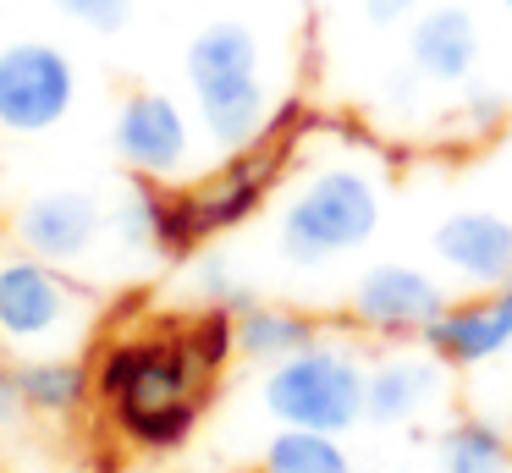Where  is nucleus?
<instances>
[{"label": "nucleus", "instance_id": "0eeeda50", "mask_svg": "<svg viewBox=\"0 0 512 473\" xmlns=\"http://www.w3.org/2000/svg\"><path fill=\"white\" fill-rule=\"evenodd\" d=\"M446 314V292L413 264H369L353 281V319L386 336H424Z\"/></svg>", "mask_w": 512, "mask_h": 473}, {"label": "nucleus", "instance_id": "bb28decb", "mask_svg": "<svg viewBox=\"0 0 512 473\" xmlns=\"http://www.w3.org/2000/svg\"><path fill=\"white\" fill-rule=\"evenodd\" d=\"M501 6H507V17H512V0H501Z\"/></svg>", "mask_w": 512, "mask_h": 473}, {"label": "nucleus", "instance_id": "39448f33", "mask_svg": "<svg viewBox=\"0 0 512 473\" xmlns=\"http://www.w3.org/2000/svg\"><path fill=\"white\" fill-rule=\"evenodd\" d=\"M78 72L45 39H23L0 50V127L6 132H45L72 110Z\"/></svg>", "mask_w": 512, "mask_h": 473}, {"label": "nucleus", "instance_id": "6ab92c4d", "mask_svg": "<svg viewBox=\"0 0 512 473\" xmlns=\"http://www.w3.org/2000/svg\"><path fill=\"white\" fill-rule=\"evenodd\" d=\"M193 424H199V396H188V402H171V407H149V413H127V418H122V429L138 440V446H149V451L182 446V440L193 435Z\"/></svg>", "mask_w": 512, "mask_h": 473}, {"label": "nucleus", "instance_id": "ddd939ff", "mask_svg": "<svg viewBox=\"0 0 512 473\" xmlns=\"http://www.w3.org/2000/svg\"><path fill=\"white\" fill-rule=\"evenodd\" d=\"M441 369L435 352H397L375 363L364 380V418L369 424H408L441 396Z\"/></svg>", "mask_w": 512, "mask_h": 473}, {"label": "nucleus", "instance_id": "a878e982", "mask_svg": "<svg viewBox=\"0 0 512 473\" xmlns=\"http://www.w3.org/2000/svg\"><path fill=\"white\" fill-rule=\"evenodd\" d=\"M17 407H23V391H17V374H0V424H12Z\"/></svg>", "mask_w": 512, "mask_h": 473}, {"label": "nucleus", "instance_id": "aec40b11", "mask_svg": "<svg viewBox=\"0 0 512 473\" xmlns=\"http://www.w3.org/2000/svg\"><path fill=\"white\" fill-rule=\"evenodd\" d=\"M160 204H166V193H155V187H133V193L116 204L111 226H116V242L122 248H160Z\"/></svg>", "mask_w": 512, "mask_h": 473}, {"label": "nucleus", "instance_id": "6e6552de", "mask_svg": "<svg viewBox=\"0 0 512 473\" xmlns=\"http://www.w3.org/2000/svg\"><path fill=\"white\" fill-rule=\"evenodd\" d=\"M116 154L138 176H177L188 165V116L171 94H133L116 110Z\"/></svg>", "mask_w": 512, "mask_h": 473}, {"label": "nucleus", "instance_id": "a211bd4d", "mask_svg": "<svg viewBox=\"0 0 512 473\" xmlns=\"http://www.w3.org/2000/svg\"><path fill=\"white\" fill-rule=\"evenodd\" d=\"M17 391H23L28 407L39 413H67V407L83 402L89 391V369L72 358H34L28 369H17Z\"/></svg>", "mask_w": 512, "mask_h": 473}, {"label": "nucleus", "instance_id": "cd10ccee", "mask_svg": "<svg viewBox=\"0 0 512 473\" xmlns=\"http://www.w3.org/2000/svg\"><path fill=\"white\" fill-rule=\"evenodd\" d=\"M507 72H512V61H507Z\"/></svg>", "mask_w": 512, "mask_h": 473}, {"label": "nucleus", "instance_id": "4468645a", "mask_svg": "<svg viewBox=\"0 0 512 473\" xmlns=\"http://www.w3.org/2000/svg\"><path fill=\"white\" fill-rule=\"evenodd\" d=\"M265 187H270V160H232L221 176L199 187V193H182L188 204V226L193 237H215V231H232L265 204Z\"/></svg>", "mask_w": 512, "mask_h": 473}, {"label": "nucleus", "instance_id": "f03ea898", "mask_svg": "<svg viewBox=\"0 0 512 473\" xmlns=\"http://www.w3.org/2000/svg\"><path fill=\"white\" fill-rule=\"evenodd\" d=\"M380 226V182L364 165H325L314 171L281 209V259L287 264H325L336 253H353Z\"/></svg>", "mask_w": 512, "mask_h": 473}, {"label": "nucleus", "instance_id": "5701e85b", "mask_svg": "<svg viewBox=\"0 0 512 473\" xmlns=\"http://www.w3.org/2000/svg\"><path fill=\"white\" fill-rule=\"evenodd\" d=\"M193 292H199L204 303H215V308H232V314H243V308L254 303L226 259H199V264H193Z\"/></svg>", "mask_w": 512, "mask_h": 473}, {"label": "nucleus", "instance_id": "f8f14e48", "mask_svg": "<svg viewBox=\"0 0 512 473\" xmlns=\"http://www.w3.org/2000/svg\"><path fill=\"white\" fill-rule=\"evenodd\" d=\"M408 61L424 72V83L463 88L479 66V22L463 6H430L408 22Z\"/></svg>", "mask_w": 512, "mask_h": 473}, {"label": "nucleus", "instance_id": "dca6fc26", "mask_svg": "<svg viewBox=\"0 0 512 473\" xmlns=\"http://www.w3.org/2000/svg\"><path fill=\"white\" fill-rule=\"evenodd\" d=\"M441 473H512V440L490 418H457L435 440Z\"/></svg>", "mask_w": 512, "mask_h": 473}, {"label": "nucleus", "instance_id": "9d476101", "mask_svg": "<svg viewBox=\"0 0 512 473\" xmlns=\"http://www.w3.org/2000/svg\"><path fill=\"white\" fill-rule=\"evenodd\" d=\"M100 198L78 193V187H61V193H39L17 209V242H23L34 259L67 264L83 259L100 237Z\"/></svg>", "mask_w": 512, "mask_h": 473}, {"label": "nucleus", "instance_id": "20e7f679", "mask_svg": "<svg viewBox=\"0 0 512 473\" xmlns=\"http://www.w3.org/2000/svg\"><path fill=\"white\" fill-rule=\"evenodd\" d=\"M204 374L210 369L193 358L188 336H177V341L160 336V341H116L100 358L94 380L116 402V418H127V413H149V407L188 402Z\"/></svg>", "mask_w": 512, "mask_h": 473}, {"label": "nucleus", "instance_id": "9b49d317", "mask_svg": "<svg viewBox=\"0 0 512 473\" xmlns=\"http://www.w3.org/2000/svg\"><path fill=\"white\" fill-rule=\"evenodd\" d=\"M435 253L452 275L474 286L512 281V220L496 209H457L435 226Z\"/></svg>", "mask_w": 512, "mask_h": 473}, {"label": "nucleus", "instance_id": "b1692460", "mask_svg": "<svg viewBox=\"0 0 512 473\" xmlns=\"http://www.w3.org/2000/svg\"><path fill=\"white\" fill-rule=\"evenodd\" d=\"M56 6L94 33H116L127 22V11H133V0H56Z\"/></svg>", "mask_w": 512, "mask_h": 473}, {"label": "nucleus", "instance_id": "4be33fe9", "mask_svg": "<svg viewBox=\"0 0 512 473\" xmlns=\"http://www.w3.org/2000/svg\"><path fill=\"white\" fill-rule=\"evenodd\" d=\"M501 121H507V94H501L496 83L468 77L463 94H457V127H463L468 138H485V132H496Z\"/></svg>", "mask_w": 512, "mask_h": 473}, {"label": "nucleus", "instance_id": "f257e3e1", "mask_svg": "<svg viewBox=\"0 0 512 473\" xmlns=\"http://www.w3.org/2000/svg\"><path fill=\"white\" fill-rule=\"evenodd\" d=\"M188 83L204 132L232 154L254 149L270 127V94L259 83V39L243 22H210L188 44Z\"/></svg>", "mask_w": 512, "mask_h": 473}, {"label": "nucleus", "instance_id": "412c9836", "mask_svg": "<svg viewBox=\"0 0 512 473\" xmlns=\"http://www.w3.org/2000/svg\"><path fill=\"white\" fill-rule=\"evenodd\" d=\"M188 347H193V358H199L204 369H221V363L232 358V347H237V314H232V308H215L210 303L199 319H193Z\"/></svg>", "mask_w": 512, "mask_h": 473}, {"label": "nucleus", "instance_id": "7ed1b4c3", "mask_svg": "<svg viewBox=\"0 0 512 473\" xmlns=\"http://www.w3.org/2000/svg\"><path fill=\"white\" fill-rule=\"evenodd\" d=\"M364 380H369L364 363L347 347L314 341V347L270 363L265 413L276 418V424H292V429H331V435H347V429L364 418Z\"/></svg>", "mask_w": 512, "mask_h": 473}, {"label": "nucleus", "instance_id": "f3484780", "mask_svg": "<svg viewBox=\"0 0 512 473\" xmlns=\"http://www.w3.org/2000/svg\"><path fill=\"white\" fill-rule=\"evenodd\" d=\"M265 473H353V457H347L342 435H331V429L276 424V435L265 446Z\"/></svg>", "mask_w": 512, "mask_h": 473}, {"label": "nucleus", "instance_id": "423d86ee", "mask_svg": "<svg viewBox=\"0 0 512 473\" xmlns=\"http://www.w3.org/2000/svg\"><path fill=\"white\" fill-rule=\"evenodd\" d=\"M78 319V286L61 281L50 259H0V336L17 347H39V341L67 336Z\"/></svg>", "mask_w": 512, "mask_h": 473}, {"label": "nucleus", "instance_id": "1a4fd4ad", "mask_svg": "<svg viewBox=\"0 0 512 473\" xmlns=\"http://www.w3.org/2000/svg\"><path fill=\"white\" fill-rule=\"evenodd\" d=\"M424 347L435 352L452 369H474V363H490L496 352L512 347V281L490 286L474 303H446V314L424 330Z\"/></svg>", "mask_w": 512, "mask_h": 473}, {"label": "nucleus", "instance_id": "2eb2a0df", "mask_svg": "<svg viewBox=\"0 0 512 473\" xmlns=\"http://www.w3.org/2000/svg\"><path fill=\"white\" fill-rule=\"evenodd\" d=\"M320 341V330H314L309 314H298V308H276V303H248L243 314H237V352L254 363H281L292 358V352L314 347Z\"/></svg>", "mask_w": 512, "mask_h": 473}, {"label": "nucleus", "instance_id": "393cba45", "mask_svg": "<svg viewBox=\"0 0 512 473\" xmlns=\"http://www.w3.org/2000/svg\"><path fill=\"white\" fill-rule=\"evenodd\" d=\"M364 17L375 22V28H397V22L419 17V0H364Z\"/></svg>", "mask_w": 512, "mask_h": 473}]
</instances>
